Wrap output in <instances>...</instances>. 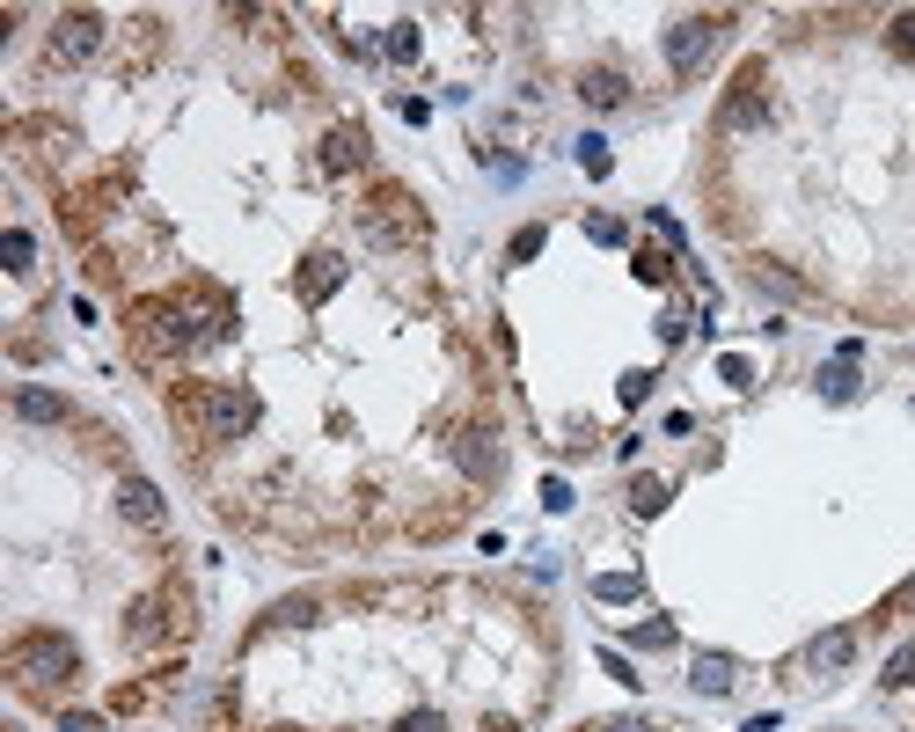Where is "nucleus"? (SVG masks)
<instances>
[{"label": "nucleus", "instance_id": "obj_27", "mask_svg": "<svg viewBox=\"0 0 915 732\" xmlns=\"http://www.w3.org/2000/svg\"><path fill=\"white\" fill-rule=\"evenodd\" d=\"M535 249H542V227H520V235H513V265H528Z\"/></svg>", "mask_w": 915, "mask_h": 732}, {"label": "nucleus", "instance_id": "obj_9", "mask_svg": "<svg viewBox=\"0 0 915 732\" xmlns=\"http://www.w3.org/2000/svg\"><path fill=\"white\" fill-rule=\"evenodd\" d=\"M169 609H176L169 593H140V601L125 609V637H132V645H154V637H169Z\"/></svg>", "mask_w": 915, "mask_h": 732}, {"label": "nucleus", "instance_id": "obj_13", "mask_svg": "<svg viewBox=\"0 0 915 732\" xmlns=\"http://www.w3.org/2000/svg\"><path fill=\"white\" fill-rule=\"evenodd\" d=\"M337 286H345V257H330V249H315V257L301 265V301H330Z\"/></svg>", "mask_w": 915, "mask_h": 732}, {"label": "nucleus", "instance_id": "obj_14", "mask_svg": "<svg viewBox=\"0 0 915 732\" xmlns=\"http://www.w3.org/2000/svg\"><path fill=\"white\" fill-rule=\"evenodd\" d=\"M366 162V132L359 125H330V140H323V169L330 176H345V169Z\"/></svg>", "mask_w": 915, "mask_h": 732}, {"label": "nucleus", "instance_id": "obj_8", "mask_svg": "<svg viewBox=\"0 0 915 732\" xmlns=\"http://www.w3.org/2000/svg\"><path fill=\"white\" fill-rule=\"evenodd\" d=\"M454 462L476 476V484H498V469H506V454H498V432H484V426H469L462 440H454Z\"/></svg>", "mask_w": 915, "mask_h": 732}, {"label": "nucleus", "instance_id": "obj_11", "mask_svg": "<svg viewBox=\"0 0 915 732\" xmlns=\"http://www.w3.org/2000/svg\"><path fill=\"white\" fill-rule=\"evenodd\" d=\"M857 659V631H820L814 645H806V667L814 674H842Z\"/></svg>", "mask_w": 915, "mask_h": 732}, {"label": "nucleus", "instance_id": "obj_28", "mask_svg": "<svg viewBox=\"0 0 915 732\" xmlns=\"http://www.w3.org/2000/svg\"><path fill=\"white\" fill-rule=\"evenodd\" d=\"M542 506H549V513L571 506V484H564V476H549V484H542Z\"/></svg>", "mask_w": 915, "mask_h": 732}, {"label": "nucleus", "instance_id": "obj_2", "mask_svg": "<svg viewBox=\"0 0 915 732\" xmlns=\"http://www.w3.org/2000/svg\"><path fill=\"white\" fill-rule=\"evenodd\" d=\"M176 418L183 426H198L205 440H243L249 426H257V396L249 388H183L176 396Z\"/></svg>", "mask_w": 915, "mask_h": 732}, {"label": "nucleus", "instance_id": "obj_24", "mask_svg": "<svg viewBox=\"0 0 915 732\" xmlns=\"http://www.w3.org/2000/svg\"><path fill=\"white\" fill-rule=\"evenodd\" d=\"M915 681V645H901L894 659H886V689H908Z\"/></svg>", "mask_w": 915, "mask_h": 732}, {"label": "nucleus", "instance_id": "obj_25", "mask_svg": "<svg viewBox=\"0 0 915 732\" xmlns=\"http://www.w3.org/2000/svg\"><path fill=\"white\" fill-rule=\"evenodd\" d=\"M388 60H418V22H396V30H388Z\"/></svg>", "mask_w": 915, "mask_h": 732}, {"label": "nucleus", "instance_id": "obj_32", "mask_svg": "<svg viewBox=\"0 0 915 732\" xmlns=\"http://www.w3.org/2000/svg\"><path fill=\"white\" fill-rule=\"evenodd\" d=\"M609 732H652V725H645V718H623V725H609Z\"/></svg>", "mask_w": 915, "mask_h": 732}, {"label": "nucleus", "instance_id": "obj_15", "mask_svg": "<svg viewBox=\"0 0 915 732\" xmlns=\"http://www.w3.org/2000/svg\"><path fill=\"white\" fill-rule=\"evenodd\" d=\"M689 681H696V696H725L732 681H740V667H732L725 652H696V667H689Z\"/></svg>", "mask_w": 915, "mask_h": 732}, {"label": "nucleus", "instance_id": "obj_31", "mask_svg": "<svg viewBox=\"0 0 915 732\" xmlns=\"http://www.w3.org/2000/svg\"><path fill=\"white\" fill-rule=\"evenodd\" d=\"M484 732H520V725H513V718H484Z\"/></svg>", "mask_w": 915, "mask_h": 732}, {"label": "nucleus", "instance_id": "obj_10", "mask_svg": "<svg viewBox=\"0 0 915 732\" xmlns=\"http://www.w3.org/2000/svg\"><path fill=\"white\" fill-rule=\"evenodd\" d=\"M118 513L132 520V528H162V491L147 484V476H125V484H118Z\"/></svg>", "mask_w": 915, "mask_h": 732}, {"label": "nucleus", "instance_id": "obj_4", "mask_svg": "<svg viewBox=\"0 0 915 732\" xmlns=\"http://www.w3.org/2000/svg\"><path fill=\"white\" fill-rule=\"evenodd\" d=\"M776 118V96H769V66L762 60H747L740 74H732V88H725V103H718V125L725 132H762V125Z\"/></svg>", "mask_w": 915, "mask_h": 732}, {"label": "nucleus", "instance_id": "obj_16", "mask_svg": "<svg viewBox=\"0 0 915 732\" xmlns=\"http://www.w3.org/2000/svg\"><path fill=\"white\" fill-rule=\"evenodd\" d=\"M15 418H30V426H60L66 403L52 396V388H15Z\"/></svg>", "mask_w": 915, "mask_h": 732}, {"label": "nucleus", "instance_id": "obj_3", "mask_svg": "<svg viewBox=\"0 0 915 732\" xmlns=\"http://www.w3.org/2000/svg\"><path fill=\"white\" fill-rule=\"evenodd\" d=\"M359 227H366L374 249H410V243H426V205L410 198L403 183H381V191L359 205Z\"/></svg>", "mask_w": 915, "mask_h": 732}, {"label": "nucleus", "instance_id": "obj_20", "mask_svg": "<svg viewBox=\"0 0 915 732\" xmlns=\"http://www.w3.org/2000/svg\"><path fill=\"white\" fill-rule=\"evenodd\" d=\"M886 44H894V60H915V8H901V15L886 22Z\"/></svg>", "mask_w": 915, "mask_h": 732}, {"label": "nucleus", "instance_id": "obj_21", "mask_svg": "<svg viewBox=\"0 0 915 732\" xmlns=\"http://www.w3.org/2000/svg\"><path fill=\"white\" fill-rule=\"evenodd\" d=\"M0 257H8V271H30V257H37V249H30V235H22V227H8V235H0Z\"/></svg>", "mask_w": 915, "mask_h": 732}, {"label": "nucleus", "instance_id": "obj_29", "mask_svg": "<svg viewBox=\"0 0 915 732\" xmlns=\"http://www.w3.org/2000/svg\"><path fill=\"white\" fill-rule=\"evenodd\" d=\"M601 667H609L615 681H623V689H637V674H631V659H623V652H601Z\"/></svg>", "mask_w": 915, "mask_h": 732}, {"label": "nucleus", "instance_id": "obj_6", "mask_svg": "<svg viewBox=\"0 0 915 732\" xmlns=\"http://www.w3.org/2000/svg\"><path fill=\"white\" fill-rule=\"evenodd\" d=\"M725 30H732V15H681L667 30V66L681 74V82H696V74H703V60L725 44Z\"/></svg>", "mask_w": 915, "mask_h": 732}, {"label": "nucleus", "instance_id": "obj_19", "mask_svg": "<svg viewBox=\"0 0 915 732\" xmlns=\"http://www.w3.org/2000/svg\"><path fill=\"white\" fill-rule=\"evenodd\" d=\"M579 169H586V176H609V169H615V154H609V140H601V132H586V140H579Z\"/></svg>", "mask_w": 915, "mask_h": 732}, {"label": "nucleus", "instance_id": "obj_5", "mask_svg": "<svg viewBox=\"0 0 915 732\" xmlns=\"http://www.w3.org/2000/svg\"><path fill=\"white\" fill-rule=\"evenodd\" d=\"M132 323H140V345L147 352H191L198 337H213V323H198L191 301H176V293H169V301H147Z\"/></svg>", "mask_w": 915, "mask_h": 732}, {"label": "nucleus", "instance_id": "obj_7", "mask_svg": "<svg viewBox=\"0 0 915 732\" xmlns=\"http://www.w3.org/2000/svg\"><path fill=\"white\" fill-rule=\"evenodd\" d=\"M103 52V15L96 8H66L60 22H52V66H82Z\"/></svg>", "mask_w": 915, "mask_h": 732}, {"label": "nucleus", "instance_id": "obj_18", "mask_svg": "<svg viewBox=\"0 0 915 732\" xmlns=\"http://www.w3.org/2000/svg\"><path fill=\"white\" fill-rule=\"evenodd\" d=\"M637 593H645L637 571H601V579H593V601H637Z\"/></svg>", "mask_w": 915, "mask_h": 732}, {"label": "nucleus", "instance_id": "obj_30", "mask_svg": "<svg viewBox=\"0 0 915 732\" xmlns=\"http://www.w3.org/2000/svg\"><path fill=\"white\" fill-rule=\"evenodd\" d=\"M740 732H776V718L762 711V718H747V725H740Z\"/></svg>", "mask_w": 915, "mask_h": 732}, {"label": "nucleus", "instance_id": "obj_23", "mask_svg": "<svg viewBox=\"0 0 915 732\" xmlns=\"http://www.w3.org/2000/svg\"><path fill=\"white\" fill-rule=\"evenodd\" d=\"M631 645H637V652H667V645H674V623H637Z\"/></svg>", "mask_w": 915, "mask_h": 732}, {"label": "nucleus", "instance_id": "obj_26", "mask_svg": "<svg viewBox=\"0 0 915 732\" xmlns=\"http://www.w3.org/2000/svg\"><path fill=\"white\" fill-rule=\"evenodd\" d=\"M396 732H448V718L440 711H410V718H396Z\"/></svg>", "mask_w": 915, "mask_h": 732}, {"label": "nucleus", "instance_id": "obj_1", "mask_svg": "<svg viewBox=\"0 0 915 732\" xmlns=\"http://www.w3.org/2000/svg\"><path fill=\"white\" fill-rule=\"evenodd\" d=\"M8 674H15L22 689L52 696V689H66V681L82 674V652H74V637H60V631H22L15 645H8Z\"/></svg>", "mask_w": 915, "mask_h": 732}, {"label": "nucleus", "instance_id": "obj_17", "mask_svg": "<svg viewBox=\"0 0 915 732\" xmlns=\"http://www.w3.org/2000/svg\"><path fill=\"white\" fill-rule=\"evenodd\" d=\"M820 396H835V403H850V396H857V359H842V352H835V359L820 366Z\"/></svg>", "mask_w": 915, "mask_h": 732}, {"label": "nucleus", "instance_id": "obj_12", "mask_svg": "<svg viewBox=\"0 0 915 732\" xmlns=\"http://www.w3.org/2000/svg\"><path fill=\"white\" fill-rule=\"evenodd\" d=\"M579 96H586L593 110H623V103H631V82H623L615 66H586V74H579Z\"/></svg>", "mask_w": 915, "mask_h": 732}, {"label": "nucleus", "instance_id": "obj_22", "mask_svg": "<svg viewBox=\"0 0 915 732\" xmlns=\"http://www.w3.org/2000/svg\"><path fill=\"white\" fill-rule=\"evenodd\" d=\"M631 506L637 513H659V506H667V484H659V476H637V484H631Z\"/></svg>", "mask_w": 915, "mask_h": 732}]
</instances>
